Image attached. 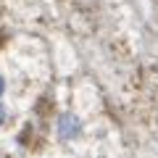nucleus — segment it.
Returning <instances> with one entry per match:
<instances>
[{
  "label": "nucleus",
  "instance_id": "nucleus-1",
  "mask_svg": "<svg viewBox=\"0 0 158 158\" xmlns=\"http://www.w3.org/2000/svg\"><path fill=\"white\" fill-rule=\"evenodd\" d=\"M79 129H82V124H79V118L74 116V113H66V116H61L58 135H61L63 140H74V137L79 135Z\"/></svg>",
  "mask_w": 158,
  "mask_h": 158
},
{
  "label": "nucleus",
  "instance_id": "nucleus-2",
  "mask_svg": "<svg viewBox=\"0 0 158 158\" xmlns=\"http://www.w3.org/2000/svg\"><path fill=\"white\" fill-rule=\"evenodd\" d=\"M3 121H6V108L0 106V124H3Z\"/></svg>",
  "mask_w": 158,
  "mask_h": 158
},
{
  "label": "nucleus",
  "instance_id": "nucleus-3",
  "mask_svg": "<svg viewBox=\"0 0 158 158\" xmlns=\"http://www.w3.org/2000/svg\"><path fill=\"white\" fill-rule=\"evenodd\" d=\"M3 92H6V82H3V77H0V98H3Z\"/></svg>",
  "mask_w": 158,
  "mask_h": 158
}]
</instances>
